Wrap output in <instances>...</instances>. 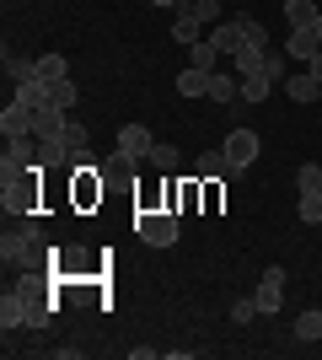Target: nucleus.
Listing matches in <instances>:
<instances>
[{"instance_id":"f03ea898","label":"nucleus","mask_w":322,"mask_h":360,"mask_svg":"<svg viewBox=\"0 0 322 360\" xmlns=\"http://www.w3.org/2000/svg\"><path fill=\"white\" fill-rule=\"evenodd\" d=\"M135 237L145 248H172L177 242V210H135Z\"/></svg>"},{"instance_id":"f704fd0d","label":"nucleus","mask_w":322,"mask_h":360,"mask_svg":"<svg viewBox=\"0 0 322 360\" xmlns=\"http://www.w3.org/2000/svg\"><path fill=\"white\" fill-rule=\"evenodd\" d=\"M317 38H322V16H317Z\"/></svg>"},{"instance_id":"9b49d317","label":"nucleus","mask_w":322,"mask_h":360,"mask_svg":"<svg viewBox=\"0 0 322 360\" xmlns=\"http://www.w3.org/2000/svg\"><path fill=\"white\" fill-rule=\"evenodd\" d=\"M0 328L6 333L27 328V296H22V290H6V296H0Z\"/></svg>"},{"instance_id":"c85d7f7f","label":"nucleus","mask_w":322,"mask_h":360,"mask_svg":"<svg viewBox=\"0 0 322 360\" xmlns=\"http://www.w3.org/2000/svg\"><path fill=\"white\" fill-rule=\"evenodd\" d=\"M253 317H258V301H253V296H236V301H231V323H236V328H247Z\"/></svg>"},{"instance_id":"a211bd4d","label":"nucleus","mask_w":322,"mask_h":360,"mask_svg":"<svg viewBox=\"0 0 322 360\" xmlns=\"http://www.w3.org/2000/svg\"><path fill=\"white\" fill-rule=\"evenodd\" d=\"M194 172H199V178H231V162H226V150H199Z\"/></svg>"},{"instance_id":"393cba45","label":"nucleus","mask_w":322,"mask_h":360,"mask_svg":"<svg viewBox=\"0 0 322 360\" xmlns=\"http://www.w3.org/2000/svg\"><path fill=\"white\" fill-rule=\"evenodd\" d=\"M65 75H70L65 54H38V81H65Z\"/></svg>"},{"instance_id":"5701e85b","label":"nucleus","mask_w":322,"mask_h":360,"mask_svg":"<svg viewBox=\"0 0 322 360\" xmlns=\"http://www.w3.org/2000/svg\"><path fill=\"white\" fill-rule=\"evenodd\" d=\"M135 156H129V150H113V156H107V162H102V172H107V178H113V183H123V178H129V172H135Z\"/></svg>"},{"instance_id":"bb28decb","label":"nucleus","mask_w":322,"mask_h":360,"mask_svg":"<svg viewBox=\"0 0 322 360\" xmlns=\"http://www.w3.org/2000/svg\"><path fill=\"white\" fill-rule=\"evenodd\" d=\"M145 162H151L156 172H172V167H177V146H167V140H156V146H151V156H145Z\"/></svg>"},{"instance_id":"f3484780","label":"nucleus","mask_w":322,"mask_h":360,"mask_svg":"<svg viewBox=\"0 0 322 360\" xmlns=\"http://www.w3.org/2000/svg\"><path fill=\"white\" fill-rule=\"evenodd\" d=\"M317 16H322L317 0H285V22L290 27H317Z\"/></svg>"},{"instance_id":"2f4dec72","label":"nucleus","mask_w":322,"mask_h":360,"mask_svg":"<svg viewBox=\"0 0 322 360\" xmlns=\"http://www.w3.org/2000/svg\"><path fill=\"white\" fill-rule=\"evenodd\" d=\"M295 215H301V221H307V226H317V221H322V194H301V205H295Z\"/></svg>"},{"instance_id":"aec40b11","label":"nucleus","mask_w":322,"mask_h":360,"mask_svg":"<svg viewBox=\"0 0 322 360\" xmlns=\"http://www.w3.org/2000/svg\"><path fill=\"white\" fill-rule=\"evenodd\" d=\"M11 97H16V103H27V108H43L48 103V81H16Z\"/></svg>"},{"instance_id":"dca6fc26","label":"nucleus","mask_w":322,"mask_h":360,"mask_svg":"<svg viewBox=\"0 0 322 360\" xmlns=\"http://www.w3.org/2000/svg\"><path fill=\"white\" fill-rule=\"evenodd\" d=\"M172 38H177V44H199V38H204V22L183 6V11L172 16Z\"/></svg>"},{"instance_id":"4468645a","label":"nucleus","mask_w":322,"mask_h":360,"mask_svg":"<svg viewBox=\"0 0 322 360\" xmlns=\"http://www.w3.org/2000/svg\"><path fill=\"white\" fill-rule=\"evenodd\" d=\"M220 60H226V54H220V49L210 44V38H199V44H188V65H194V70H220Z\"/></svg>"},{"instance_id":"39448f33","label":"nucleus","mask_w":322,"mask_h":360,"mask_svg":"<svg viewBox=\"0 0 322 360\" xmlns=\"http://www.w3.org/2000/svg\"><path fill=\"white\" fill-rule=\"evenodd\" d=\"M253 301H258V312H263V317H274L279 307H285V269H279V264H269V269H263V280H258V290H253Z\"/></svg>"},{"instance_id":"473e14b6","label":"nucleus","mask_w":322,"mask_h":360,"mask_svg":"<svg viewBox=\"0 0 322 360\" xmlns=\"http://www.w3.org/2000/svg\"><path fill=\"white\" fill-rule=\"evenodd\" d=\"M307 70H311V75H317V81H322V49H317V54H311V60H307Z\"/></svg>"},{"instance_id":"412c9836","label":"nucleus","mask_w":322,"mask_h":360,"mask_svg":"<svg viewBox=\"0 0 322 360\" xmlns=\"http://www.w3.org/2000/svg\"><path fill=\"white\" fill-rule=\"evenodd\" d=\"M54 323V301L48 296H27V328H48Z\"/></svg>"},{"instance_id":"f8f14e48","label":"nucleus","mask_w":322,"mask_h":360,"mask_svg":"<svg viewBox=\"0 0 322 360\" xmlns=\"http://www.w3.org/2000/svg\"><path fill=\"white\" fill-rule=\"evenodd\" d=\"M317 49H322L317 27H290V38H285V54H290V60H301V65H307L311 54H317Z\"/></svg>"},{"instance_id":"6ab92c4d","label":"nucleus","mask_w":322,"mask_h":360,"mask_svg":"<svg viewBox=\"0 0 322 360\" xmlns=\"http://www.w3.org/2000/svg\"><path fill=\"white\" fill-rule=\"evenodd\" d=\"M177 91H183V97H210V70H194V65H188V70L177 75Z\"/></svg>"},{"instance_id":"6e6552de","label":"nucleus","mask_w":322,"mask_h":360,"mask_svg":"<svg viewBox=\"0 0 322 360\" xmlns=\"http://www.w3.org/2000/svg\"><path fill=\"white\" fill-rule=\"evenodd\" d=\"M97 172H102V167H76V210H92L97 199H102V178H97Z\"/></svg>"},{"instance_id":"c756f323","label":"nucleus","mask_w":322,"mask_h":360,"mask_svg":"<svg viewBox=\"0 0 322 360\" xmlns=\"http://www.w3.org/2000/svg\"><path fill=\"white\" fill-rule=\"evenodd\" d=\"M199 199H204V188H199V183H177V215L199 210Z\"/></svg>"},{"instance_id":"b1692460","label":"nucleus","mask_w":322,"mask_h":360,"mask_svg":"<svg viewBox=\"0 0 322 360\" xmlns=\"http://www.w3.org/2000/svg\"><path fill=\"white\" fill-rule=\"evenodd\" d=\"M295 339H307V345H317V339H322V312H317V307L295 317Z\"/></svg>"},{"instance_id":"20e7f679","label":"nucleus","mask_w":322,"mask_h":360,"mask_svg":"<svg viewBox=\"0 0 322 360\" xmlns=\"http://www.w3.org/2000/svg\"><path fill=\"white\" fill-rule=\"evenodd\" d=\"M220 150H226V162H231V172H247V167H253V162H258V129H231V135H226V146H220Z\"/></svg>"},{"instance_id":"cd10ccee","label":"nucleus","mask_w":322,"mask_h":360,"mask_svg":"<svg viewBox=\"0 0 322 360\" xmlns=\"http://www.w3.org/2000/svg\"><path fill=\"white\" fill-rule=\"evenodd\" d=\"M48 103L54 108H76V81L65 75V81H48Z\"/></svg>"},{"instance_id":"7ed1b4c3","label":"nucleus","mask_w":322,"mask_h":360,"mask_svg":"<svg viewBox=\"0 0 322 360\" xmlns=\"http://www.w3.org/2000/svg\"><path fill=\"white\" fill-rule=\"evenodd\" d=\"M0 205H6V215H32V210H38V172L6 178V183H0Z\"/></svg>"},{"instance_id":"1a4fd4ad","label":"nucleus","mask_w":322,"mask_h":360,"mask_svg":"<svg viewBox=\"0 0 322 360\" xmlns=\"http://www.w3.org/2000/svg\"><path fill=\"white\" fill-rule=\"evenodd\" d=\"M151 146H156V135L145 129V124H123V129H119V150H129L135 162H145V156H151Z\"/></svg>"},{"instance_id":"423d86ee","label":"nucleus","mask_w":322,"mask_h":360,"mask_svg":"<svg viewBox=\"0 0 322 360\" xmlns=\"http://www.w3.org/2000/svg\"><path fill=\"white\" fill-rule=\"evenodd\" d=\"M210 44L220 49L226 60H236V54L247 49V38H242V22H236V16H220V22L210 27Z\"/></svg>"},{"instance_id":"7c9ffc66","label":"nucleus","mask_w":322,"mask_h":360,"mask_svg":"<svg viewBox=\"0 0 322 360\" xmlns=\"http://www.w3.org/2000/svg\"><path fill=\"white\" fill-rule=\"evenodd\" d=\"M188 11L199 16L204 27H215V22H220V16H226V11H220V0H188Z\"/></svg>"},{"instance_id":"f257e3e1","label":"nucleus","mask_w":322,"mask_h":360,"mask_svg":"<svg viewBox=\"0 0 322 360\" xmlns=\"http://www.w3.org/2000/svg\"><path fill=\"white\" fill-rule=\"evenodd\" d=\"M0 258H6L11 269H43L48 258H60V253L48 248L43 226L32 221V215H22L16 226H6V237H0Z\"/></svg>"},{"instance_id":"0eeeda50","label":"nucleus","mask_w":322,"mask_h":360,"mask_svg":"<svg viewBox=\"0 0 322 360\" xmlns=\"http://www.w3.org/2000/svg\"><path fill=\"white\" fill-rule=\"evenodd\" d=\"M0 135H6V140H16V135H32V108L11 97V103L0 108Z\"/></svg>"},{"instance_id":"ddd939ff","label":"nucleus","mask_w":322,"mask_h":360,"mask_svg":"<svg viewBox=\"0 0 322 360\" xmlns=\"http://www.w3.org/2000/svg\"><path fill=\"white\" fill-rule=\"evenodd\" d=\"M285 91H290L295 103H322V81L311 70H301V75H290V81H285Z\"/></svg>"},{"instance_id":"4be33fe9","label":"nucleus","mask_w":322,"mask_h":360,"mask_svg":"<svg viewBox=\"0 0 322 360\" xmlns=\"http://www.w3.org/2000/svg\"><path fill=\"white\" fill-rule=\"evenodd\" d=\"M269 91H274V75H247L242 81V103H269Z\"/></svg>"},{"instance_id":"2eb2a0df","label":"nucleus","mask_w":322,"mask_h":360,"mask_svg":"<svg viewBox=\"0 0 322 360\" xmlns=\"http://www.w3.org/2000/svg\"><path fill=\"white\" fill-rule=\"evenodd\" d=\"M231 70L242 75H269V49H242V54H236V60H231Z\"/></svg>"},{"instance_id":"72a5a7b5","label":"nucleus","mask_w":322,"mask_h":360,"mask_svg":"<svg viewBox=\"0 0 322 360\" xmlns=\"http://www.w3.org/2000/svg\"><path fill=\"white\" fill-rule=\"evenodd\" d=\"M151 6H167V11H183V0H151Z\"/></svg>"},{"instance_id":"9d476101","label":"nucleus","mask_w":322,"mask_h":360,"mask_svg":"<svg viewBox=\"0 0 322 360\" xmlns=\"http://www.w3.org/2000/svg\"><path fill=\"white\" fill-rule=\"evenodd\" d=\"M210 97H215L220 108L242 103V75H236V70H215V75H210Z\"/></svg>"},{"instance_id":"a878e982","label":"nucleus","mask_w":322,"mask_h":360,"mask_svg":"<svg viewBox=\"0 0 322 360\" xmlns=\"http://www.w3.org/2000/svg\"><path fill=\"white\" fill-rule=\"evenodd\" d=\"M6 75H11V81H38V60H22V54L6 49Z\"/></svg>"}]
</instances>
